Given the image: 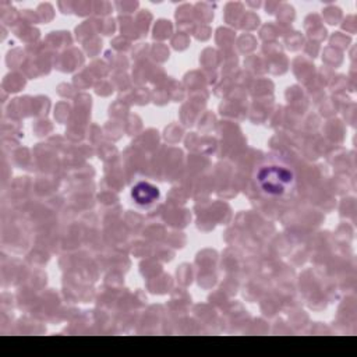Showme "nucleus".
<instances>
[{"label":"nucleus","mask_w":357,"mask_h":357,"mask_svg":"<svg viewBox=\"0 0 357 357\" xmlns=\"http://www.w3.org/2000/svg\"><path fill=\"white\" fill-rule=\"evenodd\" d=\"M255 184L268 197H283L293 190L296 176L287 165L265 163L255 172Z\"/></svg>","instance_id":"obj_1"},{"label":"nucleus","mask_w":357,"mask_h":357,"mask_svg":"<svg viewBox=\"0 0 357 357\" xmlns=\"http://www.w3.org/2000/svg\"><path fill=\"white\" fill-rule=\"evenodd\" d=\"M131 197L134 199V202L137 205H141V206H148V205H152L153 202L158 201L159 198V190L149 184V183H145V181H139L137 183L132 190H131Z\"/></svg>","instance_id":"obj_2"}]
</instances>
